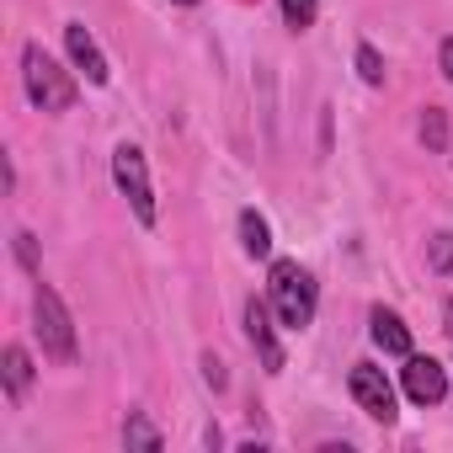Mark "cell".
Instances as JSON below:
<instances>
[{
    "label": "cell",
    "mask_w": 453,
    "mask_h": 453,
    "mask_svg": "<svg viewBox=\"0 0 453 453\" xmlns=\"http://www.w3.org/2000/svg\"><path fill=\"white\" fill-rule=\"evenodd\" d=\"M22 86H27V96H33V107L38 112H70L75 107V81H70V70H59L49 54H43V43H27L22 49Z\"/></svg>",
    "instance_id": "6da1fadb"
},
{
    "label": "cell",
    "mask_w": 453,
    "mask_h": 453,
    "mask_svg": "<svg viewBox=\"0 0 453 453\" xmlns=\"http://www.w3.org/2000/svg\"><path fill=\"white\" fill-rule=\"evenodd\" d=\"M267 299L283 320V331H304L315 320V278L299 267V262H273V283H267Z\"/></svg>",
    "instance_id": "7a4b0ae2"
},
{
    "label": "cell",
    "mask_w": 453,
    "mask_h": 453,
    "mask_svg": "<svg viewBox=\"0 0 453 453\" xmlns=\"http://www.w3.org/2000/svg\"><path fill=\"white\" fill-rule=\"evenodd\" d=\"M33 331H38V342H43V357H54V363H75L81 357V347H75V320H70V310H65V299L49 288V283H38V294H33Z\"/></svg>",
    "instance_id": "3957f363"
},
{
    "label": "cell",
    "mask_w": 453,
    "mask_h": 453,
    "mask_svg": "<svg viewBox=\"0 0 453 453\" xmlns=\"http://www.w3.org/2000/svg\"><path fill=\"white\" fill-rule=\"evenodd\" d=\"M112 181L134 203V219L139 224H155V187H150V165H144V150L139 144H118L112 150Z\"/></svg>",
    "instance_id": "277c9868"
},
{
    "label": "cell",
    "mask_w": 453,
    "mask_h": 453,
    "mask_svg": "<svg viewBox=\"0 0 453 453\" xmlns=\"http://www.w3.org/2000/svg\"><path fill=\"white\" fill-rule=\"evenodd\" d=\"M347 389H352V400L373 416V421H395V384L384 379V368H373V363H357L352 368V379H347Z\"/></svg>",
    "instance_id": "5b68a950"
},
{
    "label": "cell",
    "mask_w": 453,
    "mask_h": 453,
    "mask_svg": "<svg viewBox=\"0 0 453 453\" xmlns=\"http://www.w3.org/2000/svg\"><path fill=\"white\" fill-rule=\"evenodd\" d=\"M400 384H405V395L416 400V405H442V395H448V368L437 363V357H405V368H400Z\"/></svg>",
    "instance_id": "8992f818"
},
{
    "label": "cell",
    "mask_w": 453,
    "mask_h": 453,
    "mask_svg": "<svg viewBox=\"0 0 453 453\" xmlns=\"http://www.w3.org/2000/svg\"><path fill=\"white\" fill-rule=\"evenodd\" d=\"M246 342L257 347V357L267 363V373L283 368V347H278V336H273V310H267V299H246Z\"/></svg>",
    "instance_id": "52a82bcc"
},
{
    "label": "cell",
    "mask_w": 453,
    "mask_h": 453,
    "mask_svg": "<svg viewBox=\"0 0 453 453\" xmlns=\"http://www.w3.org/2000/svg\"><path fill=\"white\" fill-rule=\"evenodd\" d=\"M65 49H70L75 70H81V75H86L91 86H107V75H112V70H107V59H102L96 38H91V33H86L81 22H70V27H65Z\"/></svg>",
    "instance_id": "ba28073f"
},
{
    "label": "cell",
    "mask_w": 453,
    "mask_h": 453,
    "mask_svg": "<svg viewBox=\"0 0 453 453\" xmlns=\"http://www.w3.org/2000/svg\"><path fill=\"white\" fill-rule=\"evenodd\" d=\"M368 336H373V347H384L389 357H411V331H405V320L395 315V310H373L368 315Z\"/></svg>",
    "instance_id": "9c48e42d"
},
{
    "label": "cell",
    "mask_w": 453,
    "mask_h": 453,
    "mask_svg": "<svg viewBox=\"0 0 453 453\" xmlns=\"http://www.w3.org/2000/svg\"><path fill=\"white\" fill-rule=\"evenodd\" d=\"M0 379H6V395L12 400H22L27 389H33V357H27V347H6V352H0Z\"/></svg>",
    "instance_id": "30bf717a"
},
{
    "label": "cell",
    "mask_w": 453,
    "mask_h": 453,
    "mask_svg": "<svg viewBox=\"0 0 453 453\" xmlns=\"http://www.w3.org/2000/svg\"><path fill=\"white\" fill-rule=\"evenodd\" d=\"M241 251H246L251 262H267V257H273V224H267L257 208L241 213Z\"/></svg>",
    "instance_id": "8fae6325"
},
{
    "label": "cell",
    "mask_w": 453,
    "mask_h": 453,
    "mask_svg": "<svg viewBox=\"0 0 453 453\" xmlns=\"http://www.w3.org/2000/svg\"><path fill=\"white\" fill-rule=\"evenodd\" d=\"M416 134H421V144H426L432 155H442V150H448V112H442V107H421Z\"/></svg>",
    "instance_id": "7c38bea8"
},
{
    "label": "cell",
    "mask_w": 453,
    "mask_h": 453,
    "mask_svg": "<svg viewBox=\"0 0 453 453\" xmlns=\"http://www.w3.org/2000/svg\"><path fill=\"white\" fill-rule=\"evenodd\" d=\"M123 442H128V448H144V453H155V448H160V432L150 426V416L128 411V421H123Z\"/></svg>",
    "instance_id": "4fadbf2b"
},
{
    "label": "cell",
    "mask_w": 453,
    "mask_h": 453,
    "mask_svg": "<svg viewBox=\"0 0 453 453\" xmlns=\"http://www.w3.org/2000/svg\"><path fill=\"white\" fill-rule=\"evenodd\" d=\"M315 17H320V0H283V22H288L294 33L315 27Z\"/></svg>",
    "instance_id": "5bb4252c"
},
{
    "label": "cell",
    "mask_w": 453,
    "mask_h": 453,
    "mask_svg": "<svg viewBox=\"0 0 453 453\" xmlns=\"http://www.w3.org/2000/svg\"><path fill=\"white\" fill-rule=\"evenodd\" d=\"M357 75H363V86H384V59L373 43H357Z\"/></svg>",
    "instance_id": "9a60e30c"
},
{
    "label": "cell",
    "mask_w": 453,
    "mask_h": 453,
    "mask_svg": "<svg viewBox=\"0 0 453 453\" xmlns=\"http://www.w3.org/2000/svg\"><path fill=\"white\" fill-rule=\"evenodd\" d=\"M432 273H453V230H437L432 235Z\"/></svg>",
    "instance_id": "2e32d148"
},
{
    "label": "cell",
    "mask_w": 453,
    "mask_h": 453,
    "mask_svg": "<svg viewBox=\"0 0 453 453\" xmlns=\"http://www.w3.org/2000/svg\"><path fill=\"white\" fill-rule=\"evenodd\" d=\"M12 241H17V262H22V267H27V273H38V241H33V235H27V230H17V235H12Z\"/></svg>",
    "instance_id": "e0dca14e"
},
{
    "label": "cell",
    "mask_w": 453,
    "mask_h": 453,
    "mask_svg": "<svg viewBox=\"0 0 453 453\" xmlns=\"http://www.w3.org/2000/svg\"><path fill=\"white\" fill-rule=\"evenodd\" d=\"M203 379H208V389H224V384H230V373H224V363H219L213 352L203 357Z\"/></svg>",
    "instance_id": "ac0fdd59"
},
{
    "label": "cell",
    "mask_w": 453,
    "mask_h": 453,
    "mask_svg": "<svg viewBox=\"0 0 453 453\" xmlns=\"http://www.w3.org/2000/svg\"><path fill=\"white\" fill-rule=\"evenodd\" d=\"M437 65H442V75L453 81V38H442V49H437Z\"/></svg>",
    "instance_id": "d6986e66"
},
{
    "label": "cell",
    "mask_w": 453,
    "mask_h": 453,
    "mask_svg": "<svg viewBox=\"0 0 453 453\" xmlns=\"http://www.w3.org/2000/svg\"><path fill=\"white\" fill-rule=\"evenodd\" d=\"M442 336H448V342H453V299H448V304H442Z\"/></svg>",
    "instance_id": "ffe728a7"
},
{
    "label": "cell",
    "mask_w": 453,
    "mask_h": 453,
    "mask_svg": "<svg viewBox=\"0 0 453 453\" xmlns=\"http://www.w3.org/2000/svg\"><path fill=\"white\" fill-rule=\"evenodd\" d=\"M187 6H192V0H187Z\"/></svg>",
    "instance_id": "44dd1931"
}]
</instances>
